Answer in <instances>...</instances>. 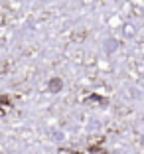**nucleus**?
Returning a JSON list of instances; mask_svg holds the SVG:
<instances>
[{
    "mask_svg": "<svg viewBox=\"0 0 144 154\" xmlns=\"http://www.w3.org/2000/svg\"><path fill=\"white\" fill-rule=\"evenodd\" d=\"M61 87H63V83H61V79H57V77L50 81V91H51V93H59Z\"/></svg>",
    "mask_w": 144,
    "mask_h": 154,
    "instance_id": "obj_1",
    "label": "nucleus"
}]
</instances>
